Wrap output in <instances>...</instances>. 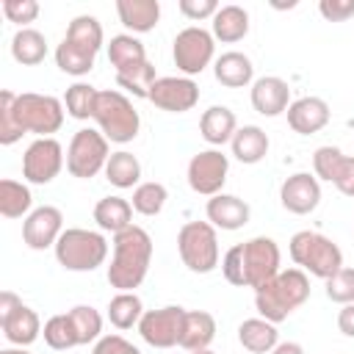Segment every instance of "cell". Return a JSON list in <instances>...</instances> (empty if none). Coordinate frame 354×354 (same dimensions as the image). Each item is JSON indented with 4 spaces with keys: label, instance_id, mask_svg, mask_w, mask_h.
Segmentation results:
<instances>
[{
    "label": "cell",
    "instance_id": "35",
    "mask_svg": "<svg viewBox=\"0 0 354 354\" xmlns=\"http://www.w3.org/2000/svg\"><path fill=\"white\" fill-rule=\"evenodd\" d=\"M33 196L25 183L17 180H0V213L6 218H19L30 210Z\"/></svg>",
    "mask_w": 354,
    "mask_h": 354
},
{
    "label": "cell",
    "instance_id": "7",
    "mask_svg": "<svg viewBox=\"0 0 354 354\" xmlns=\"http://www.w3.org/2000/svg\"><path fill=\"white\" fill-rule=\"evenodd\" d=\"M14 113L22 133H36L39 138H53V133H58L64 124V102L53 94H17Z\"/></svg>",
    "mask_w": 354,
    "mask_h": 354
},
{
    "label": "cell",
    "instance_id": "25",
    "mask_svg": "<svg viewBox=\"0 0 354 354\" xmlns=\"http://www.w3.org/2000/svg\"><path fill=\"white\" fill-rule=\"evenodd\" d=\"M238 340L252 354H271L279 346V332H277V324L266 318H246L238 326Z\"/></svg>",
    "mask_w": 354,
    "mask_h": 354
},
{
    "label": "cell",
    "instance_id": "34",
    "mask_svg": "<svg viewBox=\"0 0 354 354\" xmlns=\"http://www.w3.org/2000/svg\"><path fill=\"white\" fill-rule=\"evenodd\" d=\"M108 61L119 69H127V66H136V64H144L147 61V50L144 44L133 36V33H119L111 39L108 44Z\"/></svg>",
    "mask_w": 354,
    "mask_h": 354
},
{
    "label": "cell",
    "instance_id": "3",
    "mask_svg": "<svg viewBox=\"0 0 354 354\" xmlns=\"http://www.w3.org/2000/svg\"><path fill=\"white\" fill-rule=\"evenodd\" d=\"M288 249H290V260L301 271H307V274H313V277H318L324 282L343 268V252H340V246L332 238L321 235V232L301 230V232H296L290 238V246Z\"/></svg>",
    "mask_w": 354,
    "mask_h": 354
},
{
    "label": "cell",
    "instance_id": "5",
    "mask_svg": "<svg viewBox=\"0 0 354 354\" xmlns=\"http://www.w3.org/2000/svg\"><path fill=\"white\" fill-rule=\"evenodd\" d=\"M94 122L100 127V133L113 141V144H127L138 136V127H141V116L138 111L133 108V102L116 91V88H108V91H100L97 97V108H94Z\"/></svg>",
    "mask_w": 354,
    "mask_h": 354
},
{
    "label": "cell",
    "instance_id": "31",
    "mask_svg": "<svg viewBox=\"0 0 354 354\" xmlns=\"http://www.w3.org/2000/svg\"><path fill=\"white\" fill-rule=\"evenodd\" d=\"M94 58H97V53H91V50H86V47H80V44H75L69 39H64L55 47V64H58V69L66 72V75H72V77L88 75L94 69Z\"/></svg>",
    "mask_w": 354,
    "mask_h": 354
},
{
    "label": "cell",
    "instance_id": "28",
    "mask_svg": "<svg viewBox=\"0 0 354 354\" xmlns=\"http://www.w3.org/2000/svg\"><path fill=\"white\" fill-rule=\"evenodd\" d=\"M246 33H249V14H246V8L230 3V6H221L216 11V17H213V39H218L224 44H235Z\"/></svg>",
    "mask_w": 354,
    "mask_h": 354
},
{
    "label": "cell",
    "instance_id": "15",
    "mask_svg": "<svg viewBox=\"0 0 354 354\" xmlns=\"http://www.w3.org/2000/svg\"><path fill=\"white\" fill-rule=\"evenodd\" d=\"M61 232H64V213L53 205H41V207L30 210L28 218L22 221V241L33 252L55 246Z\"/></svg>",
    "mask_w": 354,
    "mask_h": 354
},
{
    "label": "cell",
    "instance_id": "46",
    "mask_svg": "<svg viewBox=\"0 0 354 354\" xmlns=\"http://www.w3.org/2000/svg\"><path fill=\"white\" fill-rule=\"evenodd\" d=\"M177 8H180V14L183 17H188V19H194V22H199V19H213L216 17V11L221 8L216 0H180L177 3Z\"/></svg>",
    "mask_w": 354,
    "mask_h": 354
},
{
    "label": "cell",
    "instance_id": "8",
    "mask_svg": "<svg viewBox=\"0 0 354 354\" xmlns=\"http://www.w3.org/2000/svg\"><path fill=\"white\" fill-rule=\"evenodd\" d=\"M111 152H108V138L100 130L83 127L72 136L69 147H66V171L77 180H91L94 174H100L108 163Z\"/></svg>",
    "mask_w": 354,
    "mask_h": 354
},
{
    "label": "cell",
    "instance_id": "20",
    "mask_svg": "<svg viewBox=\"0 0 354 354\" xmlns=\"http://www.w3.org/2000/svg\"><path fill=\"white\" fill-rule=\"evenodd\" d=\"M207 221L216 227V230H241L249 224V205L241 199V196H232V194H216L207 199Z\"/></svg>",
    "mask_w": 354,
    "mask_h": 354
},
{
    "label": "cell",
    "instance_id": "33",
    "mask_svg": "<svg viewBox=\"0 0 354 354\" xmlns=\"http://www.w3.org/2000/svg\"><path fill=\"white\" fill-rule=\"evenodd\" d=\"M141 315H144V304H141V299L133 290L116 293L108 301V321L116 329H133V326H138Z\"/></svg>",
    "mask_w": 354,
    "mask_h": 354
},
{
    "label": "cell",
    "instance_id": "48",
    "mask_svg": "<svg viewBox=\"0 0 354 354\" xmlns=\"http://www.w3.org/2000/svg\"><path fill=\"white\" fill-rule=\"evenodd\" d=\"M91 354H141V351H138L130 340H124L122 335H102V337L94 343Z\"/></svg>",
    "mask_w": 354,
    "mask_h": 354
},
{
    "label": "cell",
    "instance_id": "9",
    "mask_svg": "<svg viewBox=\"0 0 354 354\" xmlns=\"http://www.w3.org/2000/svg\"><path fill=\"white\" fill-rule=\"evenodd\" d=\"M213 53H216V39L210 30L205 28H183L177 36H174V47H171V58H174V66L183 72V75H199L210 61H213Z\"/></svg>",
    "mask_w": 354,
    "mask_h": 354
},
{
    "label": "cell",
    "instance_id": "21",
    "mask_svg": "<svg viewBox=\"0 0 354 354\" xmlns=\"http://www.w3.org/2000/svg\"><path fill=\"white\" fill-rule=\"evenodd\" d=\"M0 326H3L6 340L14 343V346H19V348L30 346V343L41 335V321H39L36 310H30L28 304H19L11 315H6V318L0 321Z\"/></svg>",
    "mask_w": 354,
    "mask_h": 354
},
{
    "label": "cell",
    "instance_id": "27",
    "mask_svg": "<svg viewBox=\"0 0 354 354\" xmlns=\"http://www.w3.org/2000/svg\"><path fill=\"white\" fill-rule=\"evenodd\" d=\"M213 337H216V318L205 310H188L180 346L185 351H199V348H210Z\"/></svg>",
    "mask_w": 354,
    "mask_h": 354
},
{
    "label": "cell",
    "instance_id": "10",
    "mask_svg": "<svg viewBox=\"0 0 354 354\" xmlns=\"http://www.w3.org/2000/svg\"><path fill=\"white\" fill-rule=\"evenodd\" d=\"M185 313L188 310L177 307V304H169V307H160V310H147L138 321V335L152 348L180 346L183 326H185Z\"/></svg>",
    "mask_w": 354,
    "mask_h": 354
},
{
    "label": "cell",
    "instance_id": "4",
    "mask_svg": "<svg viewBox=\"0 0 354 354\" xmlns=\"http://www.w3.org/2000/svg\"><path fill=\"white\" fill-rule=\"evenodd\" d=\"M55 249V260L66 271H94L108 257V241L105 235L83 227H69L61 232Z\"/></svg>",
    "mask_w": 354,
    "mask_h": 354
},
{
    "label": "cell",
    "instance_id": "17",
    "mask_svg": "<svg viewBox=\"0 0 354 354\" xmlns=\"http://www.w3.org/2000/svg\"><path fill=\"white\" fill-rule=\"evenodd\" d=\"M279 202L288 213L293 216H307L318 207L321 202V185H318V177L310 174V171H296L290 174L282 188H279Z\"/></svg>",
    "mask_w": 354,
    "mask_h": 354
},
{
    "label": "cell",
    "instance_id": "42",
    "mask_svg": "<svg viewBox=\"0 0 354 354\" xmlns=\"http://www.w3.org/2000/svg\"><path fill=\"white\" fill-rule=\"evenodd\" d=\"M14 100H17V94L11 88L0 91V144L3 147H11L25 136L17 122V113H14Z\"/></svg>",
    "mask_w": 354,
    "mask_h": 354
},
{
    "label": "cell",
    "instance_id": "36",
    "mask_svg": "<svg viewBox=\"0 0 354 354\" xmlns=\"http://www.w3.org/2000/svg\"><path fill=\"white\" fill-rule=\"evenodd\" d=\"M97 97L100 91L91 83H72L64 94V108L72 119H94V108H97Z\"/></svg>",
    "mask_w": 354,
    "mask_h": 354
},
{
    "label": "cell",
    "instance_id": "47",
    "mask_svg": "<svg viewBox=\"0 0 354 354\" xmlns=\"http://www.w3.org/2000/svg\"><path fill=\"white\" fill-rule=\"evenodd\" d=\"M318 11L326 22H346L354 17V0H321Z\"/></svg>",
    "mask_w": 354,
    "mask_h": 354
},
{
    "label": "cell",
    "instance_id": "6",
    "mask_svg": "<svg viewBox=\"0 0 354 354\" xmlns=\"http://www.w3.org/2000/svg\"><path fill=\"white\" fill-rule=\"evenodd\" d=\"M177 252L188 271L210 274L218 266V235L210 221H188L177 232Z\"/></svg>",
    "mask_w": 354,
    "mask_h": 354
},
{
    "label": "cell",
    "instance_id": "30",
    "mask_svg": "<svg viewBox=\"0 0 354 354\" xmlns=\"http://www.w3.org/2000/svg\"><path fill=\"white\" fill-rule=\"evenodd\" d=\"M11 55L22 66H36L47 58V39L36 28H19L11 39Z\"/></svg>",
    "mask_w": 354,
    "mask_h": 354
},
{
    "label": "cell",
    "instance_id": "11",
    "mask_svg": "<svg viewBox=\"0 0 354 354\" xmlns=\"http://www.w3.org/2000/svg\"><path fill=\"white\" fill-rule=\"evenodd\" d=\"M64 169V147L55 138H36L22 155V177L33 185H47Z\"/></svg>",
    "mask_w": 354,
    "mask_h": 354
},
{
    "label": "cell",
    "instance_id": "24",
    "mask_svg": "<svg viewBox=\"0 0 354 354\" xmlns=\"http://www.w3.org/2000/svg\"><path fill=\"white\" fill-rule=\"evenodd\" d=\"M116 14L127 30L147 33L160 19V3L158 0H116Z\"/></svg>",
    "mask_w": 354,
    "mask_h": 354
},
{
    "label": "cell",
    "instance_id": "12",
    "mask_svg": "<svg viewBox=\"0 0 354 354\" xmlns=\"http://www.w3.org/2000/svg\"><path fill=\"white\" fill-rule=\"evenodd\" d=\"M227 171L230 160L221 149H202L188 160V185L202 196H216L227 183Z\"/></svg>",
    "mask_w": 354,
    "mask_h": 354
},
{
    "label": "cell",
    "instance_id": "26",
    "mask_svg": "<svg viewBox=\"0 0 354 354\" xmlns=\"http://www.w3.org/2000/svg\"><path fill=\"white\" fill-rule=\"evenodd\" d=\"M94 221L100 230L116 235V232L133 227V205L122 196H102L94 205Z\"/></svg>",
    "mask_w": 354,
    "mask_h": 354
},
{
    "label": "cell",
    "instance_id": "2",
    "mask_svg": "<svg viewBox=\"0 0 354 354\" xmlns=\"http://www.w3.org/2000/svg\"><path fill=\"white\" fill-rule=\"evenodd\" d=\"M307 299H310V277L301 268H285L254 290V307L260 318L271 324L285 321Z\"/></svg>",
    "mask_w": 354,
    "mask_h": 354
},
{
    "label": "cell",
    "instance_id": "39",
    "mask_svg": "<svg viewBox=\"0 0 354 354\" xmlns=\"http://www.w3.org/2000/svg\"><path fill=\"white\" fill-rule=\"evenodd\" d=\"M155 80H158V75H155V66H152L149 61L116 72V83H119L122 88L133 91V97H141V100L149 97V88L155 86Z\"/></svg>",
    "mask_w": 354,
    "mask_h": 354
},
{
    "label": "cell",
    "instance_id": "50",
    "mask_svg": "<svg viewBox=\"0 0 354 354\" xmlns=\"http://www.w3.org/2000/svg\"><path fill=\"white\" fill-rule=\"evenodd\" d=\"M271 354H304V348H301L299 343H290V340H288V343H279Z\"/></svg>",
    "mask_w": 354,
    "mask_h": 354
},
{
    "label": "cell",
    "instance_id": "40",
    "mask_svg": "<svg viewBox=\"0 0 354 354\" xmlns=\"http://www.w3.org/2000/svg\"><path fill=\"white\" fill-rule=\"evenodd\" d=\"M166 199H169L166 185L152 180V183H138V185H136L130 205H133V210L141 213V216H158V213L163 210Z\"/></svg>",
    "mask_w": 354,
    "mask_h": 354
},
{
    "label": "cell",
    "instance_id": "49",
    "mask_svg": "<svg viewBox=\"0 0 354 354\" xmlns=\"http://www.w3.org/2000/svg\"><path fill=\"white\" fill-rule=\"evenodd\" d=\"M337 329L346 337H354V304H343V310L337 313Z\"/></svg>",
    "mask_w": 354,
    "mask_h": 354
},
{
    "label": "cell",
    "instance_id": "51",
    "mask_svg": "<svg viewBox=\"0 0 354 354\" xmlns=\"http://www.w3.org/2000/svg\"><path fill=\"white\" fill-rule=\"evenodd\" d=\"M0 354H30V351H25V348H19V346H17V348H3Z\"/></svg>",
    "mask_w": 354,
    "mask_h": 354
},
{
    "label": "cell",
    "instance_id": "19",
    "mask_svg": "<svg viewBox=\"0 0 354 354\" xmlns=\"http://www.w3.org/2000/svg\"><path fill=\"white\" fill-rule=\"evenodd\" d=\"M329 116H332V111H329L326 100H321V97H299L288 108V124L299 136L324 130L329 124Z\"/></svg>",
    "mask_w": 354,
    "mask_h": 354
},
{
    "label": "cell",
    "instance_id": "23",
    "mask_svg": "<svg viewBox=\"0 0 354 354\" xmlns=\"http://www.w3.org/2000/svg\"><path fill=\"white\" fill-rule=\"evenodd\" d=\"M235 130H238V119L227 105H210L199 119V133L210 147H221L232 141Z\"/></svg>",
    "mask_w": 354,
    "mask_h": 354
},
{
    "label": "cell",
    "instance_id": "44",
    "mask_svg": "<svg viewBox=\"0 0 354 354\" xmlns=\"http://www.w3.org/2000/svg\"><path fill=\"white\" fill-rule=\"evenodd\" d=\"M221 274L230 285L246 288V268H243V243H235L221 257Z\"/></svg>",
    "mask_w": 354,
    "mask_h": 354
},
{
    "label": "cell",
    "instance_id": "16",
    "mask_svg": "<svg viewBox=\"0 0 354 354\" xmlns=\"http://www.w3.org/2000/svg\"><path fill=\"white\" fill-rule=\"evenodd\" d=\"M313 169H315V177L332 183L340 194L354 199V158L351 155H343L332 144L318 147L313 155Z\"/></svg>",
    "mask_w": 354,
    "mask_h": 354
},
{
    "label": "cell",
    "instance_id": "18",
    "mask_svg": "<svg viewBox=\"0 0 354 354\" xmlns=\"http://www.w3.org/2000/svg\"><path fill=\"white\" fill-rule=\"evenodd\" d=\"M252 108L260 116L288 113V108H290V86L282 77H277V75L257 77L252 83Z\"/></svg>",
    "mask_w": 354,
    "mask_h": 354
},
{
    "label": "cell",
    "instance_id": "43",
    "mask_svg": "<svg viewBox=\"0 0 354 354\" xmlns=\"http://www.w3.org/2000/svg\"><path fill=\"white\" fill-rule=\"evenodd\" d=\"M326 296L335 304H354V268H340L335 277L326 279Z\"/></svg>",
    "mask_w": 354,
    "mask_h": 354
},
{
    "label": "cell",
    "instance_id": "45",
    "mask_svg": "<svg viewBox=\"0 0 354 354\" xmlns=\"http://www.w3.org/2000/svg\"><path fill=\"white\" fill-rule=\"evenodd\" d=\"M3 14L8 22L28 25L39 17V3L36 0H3Z\"/></svg>",
    "mask_w": 354,
    "mask_h": 354
},
{
    "label": "cell",
    "instance_id": "38",
    "mask_svg": "<svg viewBox=\"0 0 354 354\" xmlns=\"http://www.w3.org/2000/svg\"><path fill=\"white\" fill-rule=\"evenodd\" d=\"M64 39H69V41H75V44L91 50V53H100V47H102V25H100L97 17L80 14V17H75V19L69 22Z\"/></svg>",
    "mask_w": 354,
    "mask_h": 354
},
{
    "label": "cell",
    "instance_id": "13",
    "mask_svg": "<svg viewBox=\"0 0 354 354\" xmlns=\"http://www.w3.org/2000/svg\"><path fill=\"white\" fill-rule=\"evenodd\" d=\"M243 268H246V288H260L274 279L279 268V246L274 238L257 235L243 243Z\"/></svg>",
    "mask_w": 354,
    "mask_h": 354
},
{
    "label": "cell",
    "instance_id": "41",
    "mask_svg": "<svg viewBox=\"0 0 354 354\" xmlns=\"http://www.w3.org/2000/svg\"><path fill=\"white\" fill-rule=\"evenodd\" d=\"M69 318H72V324H75V332H77L80 346L94 343V340L102 337V315H100L94 307L77 304V307L69 310Z\"/></svg>",
    "mask_w": 354,
    "mask_h": 354
},
{
    "label": "cell",
    "instance_id": "14",
    "mask_svg": "<svg viewBox=\"0 0 354 354\" xmlns=\"http://www.w3.org/2000/svg\"><path fill=\"white\" fill-rule=\"evenodd\" d=\"M155 108L169 111V113H185L199 102V86L191 77H158L155 86L149 88L147 97Z\"/></svg>",
    "mask_w": 354,
    "mask_h": 354
},
{
    "label": "cell",
    "instance_id": "22",
    "mask_svg": "<svg viewBox=\"0 0 354 354\" xmlns=\"http://www.w3.org/2000/svg\"><path fill=\"white\" fill-rule=\"evenodd\" d=\"M213 75L221 86L227 88H243L252 83L254 77V66L249 61V55L238 53V50H230V53H221L213 64Z\"/></svg>",
    "mask_w": 354,
    "mask_h": 354
},
{
    "label": "cell",
    "instance_id": "29",
    "mask_svg": "<svg viewBox=\"0 0 354 354\" xmlns=\"http://www.w3.org/2000/svg\"><path fill=\"white\" fill-rule=\"evenodd\" d=\"M230 147H232V155L241 163H260L268 152V136L257 124H243V127L235 130Z\"/></svg>",
    "mask_w": 354,
    "mask_h": 354
},
{
    "label": "cell",
    "instance_id": "37",
    "mask_svg": "<svg viewBox=\"0 0 354 354\" xmlns=\"http://www.w3.org/2000/svg\"><path fill=\"white\" fill-rule=\"evenodd\" d=\"M41 335H44V343H47L50 348H55V351H66V348L80 346V340H77V332H75V324H72L69 313H58V315L47 318V321H44Z\"/></svg>",
    "mask_w": 354,
    "mask_h": 354
},
{
    "label": "cell",
    "instance_id": "52",
    "mask_svg": "<svg viewBox=\"0 0 354 354\" xmlns=\"http://www.w3.org/2000/svg\"><path fill=\"white\" fill-rule=\"evenodd\" d=\"M188 354H216V351H210V348H199V351H188Z\"/></svg>",
    "mask_w": 354,
    "mask_h": 354
},
{
    "label": "cell",
    "instance_id": "1",
    "mask_svg": "<svg viewBox=\"0 0 354 354\" xmlns=\"http://www.w3.org/2000/svg\"><path fill=\"white\" fill-rule=\"evenodd\" d=\"M152 263V238L144 227H127L113 235V257L108 266V282L119 293L136 290Z\"/></svg>",
    "mask_w": 354,
    "mask_h": 354
},
{
    "label": "cell",
    "instance_id": "32",
    "mask_svg": "<svg viewBox=\"0 0 354 354\" xmlns=\"http://www.w3.org/2000/svg\"><path fill=\"white\" fill-rule=\"evenodd\" d=\"M105 177L111 185L116 188H133L138 180H141V163L133 152L127 149H119V152H111L108 163H105Z\"/></svg>",
    "mask_w": 354,
    "mask_h": 354
}]
</instances>
